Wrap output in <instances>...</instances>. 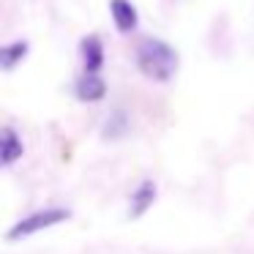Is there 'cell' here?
Returning <instances> with one entry per match:
<instances>
[{
  "label": "cell",
  "mask_w": 254,
  "mask_h": 254,
  "mask_svg": "<svg viewBox=\"0 0 254 254\" xmlns=\"http://www.w3.org/2000/svg\"><path fill=\"white\" fill-rule=\"evenodd\" d=\"M156 202V183L153 181H142L134 189L131 199H128V219H139L150 210V205Z\"/></svg>",
  "instance_id": "obj_7"
},
{
  "label": "cell",
  "mask_w": 254,
  "mask_h": 254,
  "mask_svg": "<svg viewBox=\"0 0 254 254\" xmlns=\"http://www.w3.org/2000/svg\"><path fill=\"white\" fill-rule=\"evenodd\" d=\"M28 50H30L28 41H14V44L0 47V71H14L28 58Z\"/></svg>",
  "instance_id": "obj_8"
},
{
  "label": "cell",
  "mask_w": 254,
  "mask_h": 254,
  "mask_svg": "<svg viewBox=\"0 0 254 254\" xmlns=\"http://www.w3.org/2000/svg\"><path fill=\"white\" fill-rule=\"evenodd\" d=\"M126 131H128V115L123 110H112L110 118L104 121V126H101V137L104 139H121Z\"/></svg>",
  "instance_id": "obj_9"
},
{
  "label": "cell",
  "mask_w": 254,
  "mask_h": 254,
  "mask_svg": "<svg viewBox=\"0 0 254 254\" xmlns=\"http://www.w3.org/2000/svg\"><path fill=\"white\" fill-rule=\"evenodd\" d=\"M74 96H77L79 101H85V104H96V101H101L107 96L104 77H101V74L85 71L82 77H77V82H74Z\"/></svg>",
  "instance_id": "obj_3"
},
{
  "label": "cell",
  "mask_w": 254,
  "mask_h": 254,
  "mask_svg": "<svg viewBox=\"0 0 254 254\" xmlns=\"http://www.w3.org/2000/svg\"><path fill=\"white\" fill-rule=\"evenodd\" d=\"M110 14L118 33H134L139 25V14L131 0H110Z\"/></svg>",
  "instance_id": "obj_6"
},
{
  "label": "cell",
  "mask_w": 254,
  "mask_h": 254,
  "mask_svg": "<svg viewBox=\"0 0 254 254\" xmlns=\"http://www.w3.org/2000/svg\"><path fill=\"white\" fill-rule=\"evenodd\" d=\"M79 58H82V71H90V74L101 71V66H104V44L96 33L85 36L79 41Z\"/></svg>",
  "instance_id": "obj_5"
},
{
  "label": "cell",
  "mask_w": 254,
  "mask_h": 254,
  "mask_svg": "<svg viewBox=\"0 0 254 254\" xmlns=\"http://www.w3.org/2000/svg\"><path fill=\"white\" fill-rule=\"evenodd\" d=\"M71 219V210L68 208H44V210H36V213L19 219L17 224H11V230L6 232L8 241H25V238L36 235V232H44L55 224H63V221Z\"/></svg>",
  "instance_id": "obj_2"
},
{
  "label": "cell",
  "mask_w": 254,
  "mask_h": 254,
  "mask_svg": "<svg viewBox=\"0 0 254 254\" xmlns=\"http://www.w3.org/2000/svg\"><path fill=\"white\" fill-rule=\"evenodd\" d=\"M25 156V145L19 139L17 128L0 126V167H14Z\"/></svg>",
  "instance_id": "obj_4"
},
{
  "label": "cell",
  "mask_w": 254,
  "mask_h": 254,
  "mask_svg": "<svg viewBox=\"0 0 254 254\" xmlns=\"http://www.w3.org/2000/svg\"><path fill=\"white\" fill-rule=\"evenodd\" d=\"M134 63H137L139 71L148 79H153V82H170L178 71V52L172 44L148 36V39H142L137 44V50H134Z\"/></svg>",
  "instance_id": "obj_1"
}]
</instances>
